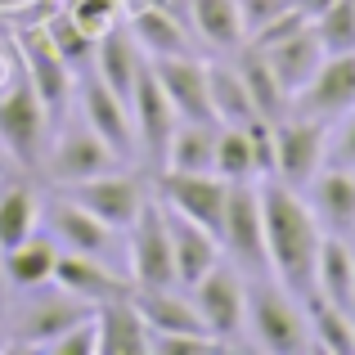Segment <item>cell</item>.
I'll list each match as a JSON object with an SVG mask.
<instances>
[{
    "mask_svg": "<svg viewBox=\"0 0 355 355\" xmlns=\"http://www.w3.org/2000/svg\"><path fill=\"white\" fill-rule=\"evenodd\" d=\"M315 293L355 315V252L347 234H324L315 261Z\"/></svg>",
    "mask_w": 355,
    "mask_h": 355,
    "instance_id": "obj_23",
    "label": "cell"
},
{
    "mask_svg": "<svg viewBox=\"0 0 355 355\" xmlns=\"http://www.w3.org/2000/svg\"><path fill=\"white\" fill-rule=\"evenodd\" d=\"M270 59V68H275V77H279V86L288 90V95H297V90L306 86V81L320 72V63H324V45H320V36H315V27L306 23L302 32H293V36H284V41H275V45H266L261 50Z\"/></svg>",
    "mask_w": 355,
    "mask_h": 355,
    "instance_id": "obj_20",
    "label": "cell"
},
{
    "mask_svg": "<svg viewBox=\"0 0 355 355\" xmlns=\"http://www.w3.org/2000/svg\"><path fill=\"white\" fill-rule=\"evenodd\" d=\"M311 27L329 54H351L355 50V0H333L320 18H311Z\"/></svg>",
    "mask_w": 355,
    "mask_h": 355,
    "instance_id": "obj_36",
    "label": "cell"
},
{
    "mask_svg": "<svg viewBox=\"0 0 355 355\" xmlns=\"http://www.w3.org/2000/svg\"><path fill=\"white\" fill-rule=\"evenodd\" d=\"M18 50H23V72L32 77L41 104L50 108V117H59L68 108V95H72V68L59 59V50L50 45L45 27H27L18 36Z\"/></svg>",
    "mask_w": 355,
    "mask_h": 355,
    "instance_id": "obj_16",
    "label": "cell"
},
{
    "mask_svg": "<svg viewBox=\"0 0 355 355\" xmlns=\"http://www.w3.org/2000/svg\"><path fill=\"white\" fill-rule=\"evenodd\" d=\"M216 130L220 121H175L166 144V171H216Z\"/></svg>",
    "mask_w": 355,
    "mask_h": 355,
    "instance_id": "obj_27",
    "label": "cell"
},
{
    "mask_svg": "<svg viewBox=\"0 0 355 355\" xmlns=\"http://www.w3.org/2000/svg\"><path fill=\"white\" fill-rule=\"evenodd\" d=\"M220 243L234 257V266L266 275L270 257H266V216H261V184L234 180L230 184V202H225V225H220Z\"/></svg>",
    "mask_w": 355,
    "mask_h": 355,
    "instance_id": "obj_6",
    "label": "cell"
},
{
    "mask_svg": "<svg viewBox=\"0 0 355 355\" xmlns=\"http://www.w3.org/2000/svg\"><path fill=\"white\" fill-rule=\"evenodd\" d=\"M329 162V121L288 113L275 121V180L306 189L315 171Z\"/></svg>",
    "mask_w": 355,
    "mask_h": 355,
    "instance_id": "obj_5",
    "label": "cell"
},
{
    "mask_svg": "<svg viewBox=\"0 0 355 355\" xmlns=\"http://www.w3.org/2000/svg\"><path fill=\"white\" fill-rule=\"evenodd\" d=\"M351 252H355V234H351Z\"/></svg>",
    "mask_w": 355,
    "mask_h": 355,
    "instance_id": "obj_44",
    "label": "cell"
},
{
    "mask_svg": "<svg viewBox=\"0 0 355 355\" xmlns=\"http://www.w3.org/2000/svg\"><path fill=\"white\" fill-rule=\"evenodd\" d=\"M117 162H121V157L90 126H68L59 139H54L50 157H45L54 184H77V180H90V175L117 171Z\"/></svg>",
    "mask_w": 355,
    "mask_h": 355,
    "instance_id": "obj_13",
    "label": "cell"
},
{
    "mask_svg": "<svg viewBox=\"0 0 355 355\" xmlns=\"http://www.w3.org/2000/svg\"><path fill=\"white\" fill-rule=\"evenodd\" d=\"M166 225H171V252H175V284L193 288L220 261V239L211 234V230H202L198 220L171 211V207H166Z\"/></svg>",
    "mask_w": 355,
    "mask_h": 355,
    "instance_id": "obj_19",
    "label": "cell"
},
{
    "mask_svg": "<svg viewBox=\"0 0 355 355\" xmlns=\"http://www.w3.org/2000/svg\"><path fill=\"white\" fill-rule=\"evenodd\" d=\"M234 68H239L243 86H248V95H252V108H257V117L279 121V117L293 113V95L279 86V77H275V68H270V59L257 50V45H248V41L239 45V63H234Z\"/></svg>",
    "mask_w": 355,
    "mask_h": 355,
    "instance_id": "obj_24",
    "label": "cell"
},
{
    "mask_svg": "<svg viewBox=\"0 0 355 355\" xmlns=\"http://www.w3.org/2000/svg\"><path fill=\"white\" fill-rule=\"evenodd\" d=\"M193 306H198L207 333L225 347V342H239V333L248 329V284L239 279L234 266L216 261L207 275L193 284Z\"/></svg>",
    "mask_w": 355,
    "mask_h": 355,
    "instance_id": "obj_7",
    "label": "cell"
},
{
    "mask_svg": "<svg viewBox=\"0 0 355 355\" xmlns=\"http://www.w3.org/2000/svg\"><path fill=\"white\" fill-rule=\"evenodd\" d=\"M36 211H41V202H36L32 184L9 180L5 189H0V252L18 248L23 239L36 234Z\"/></svg>",
    "mask_w": 355,
    "mask_h": 355,
    "instance_id": "obj_33",
    "label": "cell"
},
{
    "mask_svg": "<svg viewBox=\"0 0 355 355\" xmlns=\"http://www.w3.org/2000/svg\"><path fill=\"white\" fill-rule=\"evenodd\" d=\"M5 279L14 288H23V293H36V288L54 284V266H59V243L54 239H23L18 248L5 252Z\"/></svg>",
    "mask_w": 355,
    "mask_h": 355,
    "instance_id": "obj_29",
    "label": "cell"
},
{
    "mask_svg": "<svg viewBox=\"0 0 355 355\" xmlns=\"http://www.w3.org/2000/svg\"><path fill=\"white\" fill-rule=\"evenodd\" d=\"M261 216H266V257L275 279L297 297L315 293V261H320L324 225L315 220L302 189L266 175L261 180Z\"/></svg>",
    "mask_w": 355,
    "mask_h": 355,
    "instance_id": "obj_1",
    "label": "cell"
},
{
    "mask_svg": "<svg viewBox=\"0 0 355 355\" xmlns=\"http://www.w3.org/2000/svg\"><path fill=\"white\" fill-rule=\"evenodd\" d=\"M329 5H333V0H297V9H302L306 18H320V14H324Z\"/></svg>",
    "mask_w": 355,
    "mask_h": 355,
    "instance_id": "obj_41",
    "label": "cell"
},
{
    "mask_svg": "<svg viewBox=\"0 0 355 355\" xmlns=\"http://www.w3.org/2000/svg\"><path fill=\"white\" fill-rule=\"evenodd\" d=\"M9 171V157H5V148H0V175H5Z\"/></svg>",
    "mask_w": 355,
    "mask_h": 355,
    "instance_id": "obj_42",
    "label": "cell"
},
{
    "mask_svg": "<svg viewBox=\"0 0 355 355\" xmlns=\"http://www.w3.org/2000/svg\"><path fill=\"white\" fill-rule=\"evenodd\" d=\"M355 108V50L351 54H324L320 72L293 95V113L315 121H338Z\"/></svg>",
    "mask_w": 355,
    "mask_h": 355,
    "instance_id": "obj_10",
    "label": "cell"
},
{
    "mask_svg": "<svg viewBox=\"0 0 355 355\" xmlns=\"http://www.w3.org/2000/svg\"><path fill=\"white\" fill-rule=\"evenodd\" d=\"M130 297H135L148 333H207L198 306L184 302V297L171 293V288H135Z\"/></svg>",
    "mask_w": 355,
    "mask_h": 355,
    "instance_id": "obj_25",
    "label": "cell"
},
{
    "mask_svg": "<svg viewBox=\"0 0 355 355\" xmlns=\"http://www.w3.org/2000/svg\"><path fill=\"white\" fill-rule=\"evenodd\" d=\"M207 90H211V113H216V121H225V126H248V121L257 117L252 95H248V86H243L234 63H207Z\"/></svg>",
    "mask_w": 355,
    "mask_h": 355,
    "instance_id": "obj_32",
    "label": "cell"
},
{
    "mask_svg": "<svg viewBox=\"0 0 355 355\" xmlns=\"http://www.w3.org/2000/svg\"><path fill=\"white\" fill-rule=\"evenodd\" d=\"M130 36L148 59H166V54H189V36L184 23L175 18V9L166 5H144L130 14Z\"/></svg>",
    "mask_w": 355,
    "mask_h": 355,
    "instance_id": "obj_26",
    "label": "cell"
},
{
    "mask_svg": "<svg viewBox=\"0 0 355 355\" xmlns=\"http://www.w3.org/2000/svg\"><path fill=\"white\" fill-rule=\"evenodd\" d=\"M306 202H311L315 220L329 234H355V166H320L315 180L306 184Z\"/></svg>",
    "mask_w": 355,
    "mask_h": 355,
    "instance_id": "obj_17",
    "label": "cell"
},
{
    "mask_svg": "<svg viewBox=\"0 0 355 355\" xmlns=\"http://www.w3.org/2000/svg\"><path fill=\"white\" fill-rule=\"evenodd\" d=\"M95 324H99V355H144L148 351V324L130 293L113 297V302H99Z\"/></svg>",
    "mask_w": 355,
    "mask_h": 355,
    "instance_id": "obj_21",
    "label": "cell"
},
{
    "mask_svg": "<svg viewBox=\"0 0 355 355\" xmlns=\"http://www.w3.org/2000/svg\"><path fill=\"white\" fill-rule=\"evenodd\" d=\"M306 306V324H311V342L320 351H333V355H355V315L333 306L329 297L311 293L302 297Z\"/></svg>",
    "mask_w": 355,
    "mask_h": 355,
    "instance_id": "obj_31",
    "label": "cell"
},
{
    "mask_svg": "<svg viewBox=\"0 0 355 355\" xmlns=\"http://www.w3.org/2000/svg\"><path fill=\"white\" fill-rule=\"evenodd\" d=\"M45 130H50V108L41 104L32 77L18 72L9 86H0V148L14 166L32 171V166H41Z\"/></svg>",
    "mask_w": 355,
    "mask_h": 355,
    "instance_id": "obj_3",
    "label": "cell"
},
{
    "mask_svg": "<svg viewBox=\"0 0 355 355\" xmlns=\"http://www.w3.org/2000/svg\"><path fill=\"white\" fill-rule=\"evenodd\" d=\"M45 32H50V45L59 50V59L68 63L72 72H90V63H95V36H90L77 18L59 14V18L45 23Z\"/></svg>",
    "mask_w": 355,
    "mask_h": 355,
    "instance_id": "obj_35",
    "label": "cell"
},
{
    "mask_svg": "<svg viewBox=\"0 0 355 355\" xmlns=\"http://www.w3.org/2000/svg\"><path fill=\"white\" fill-rule=\"evenodd\" d=\"M81 306H86L81 297H72V293H63V288H59V297H45L41 306L27 311L23 333H18V347H23V351H45L63 329H68V324H77L81 315H86Z\"/></svg>",
    "mask_w": 355,
    "mask_h": 355,
    "instance_id": "obj_28",
    "label": "cell"
},
{
    "mask_svg": "<svg viewBox=\"0 0 355 355\" xmlns=\"http://www.w3.org/2000/svg\"><path fill=\"white\" fill-rule=\"evenodd\" d=\"M139 45L135 36H130V27H108V32L95 36V63H90V72H95L99 81H108V86L117 90L121 99L130 104V90H135V77H139Z\"/></svg>",
    "mask_w": 355,
    "mask_h": 355,
    "instance_id": "obj_22",
    "label": "cell"
},
{
    "mask_svg": "<svg viewBox=\"0 0 355 355\" xmlns=\"http://www.w3.org/2000/svg\"><path fill=\"white\" fill-rule=\"evenodd\" d=\"M329 162L333 166H355V108L342 113V126L329 139Z\"/></svg>",
    "mask_w": 355,
    "mask_h": 355,
    "instance_id": "obj_40",
    "label": "cell"
},
{
    "mask_svg": "<svg viewBox=\"0 0 355 355\" xmlns=\"http://www.w3.org/2000/svg\"><path fill=\"white\" fill-rule=\"evenodd\" d=\"M248 329L261 351L275 355H302L315 347L302 297L288 293L284 284H270V279H257L248 288Z\"/></svg>",
    "mask_w": 355,
    "mask_h": 355,
    "instance_id": "obj_2",
    "label": "cell"
},
{
    "mask_svg": "<svg viewBox=\"0 0 355 355\" xmlns=\"http://www.w3.org/2000/svg\"><path fill=\"white\" fill-rule=\"evenodd\" d=\"M189 23H193V32L220 54L239 50V45L248 41L239 0H189Z\"/></svg>",
    "mask_w": 355,
    "mask_h": 355,
    "instance_id": "obj_30",
    "label": "cell"
},
{
    "mask_svg": "<svg viewBox=\"0 0 355 355\" xmlns=\"http://www.w3.org/2000/svg\"><path fill=\"white\" fill-rule=\"evenodd\" d=\"M63 193H68L72 202H81L90 216H99L104 225H113L117 234H126L130 220L139 216V207H144V198H148L144 184L126 171H104V175H90V180L63 184Z\"/></svg>",
    "mask_w": 355,
    "mask_h": 355,
    "instance_id": "obj_9",
    "label": "cell"
},
{
    "mask_svg": "<svg viewBox=\"0 0 355 355\" xmlns=\"http://www.w3.org/2000/svg\"><path fill=\"white\" fill-rule=\"evenodd\" d=\"M68 14L77 18V23L86 27L90 36H99V32H108V27H113V14H117V5H113V0H77V5H72Z\"/></svg>",
    "mask_w": 355,
    "mask_h": 355,
    "instance_id": "obj_39",
    "label": "cell"
},
{
    "mask_svg": "<svg viewBox=\"0 0 355 355\" xmlns=\"http://www.w3.org/2000/svg\"><path fill=\"white\" fill-rule=\"evenodd\" d=\"M0 288H5V266H0Z\"/></svg>",
    "mask_w": 355,
    "mask_h": 355,
    "instance_id": "obj_43",
    "label": "cell"
},
{
    "mask_svg": "<svg viewBox=\"0 0 355 355\" xmlns=\"http://www.w3.org/2000/svg\"><path fill=\"white\" fill-rule=\"evenodd\" d=\"M297 0H239V14H243V32H248V41L261 32V27H270L279 14H288Z\"/></svg>",
    "mask_w": 355,
    "mask_h": 355,
    "instance_id": "obj_38",
    "label": "cell"
},
{
    "mask_svg": "<svg viewBox=\"0 0 355 355\" xmlns=\"http://www.w3.org/2000/svg\"><path fill=\"white\" fill-rule=\"evenodd\" d=\"M54 284H59L63 293H72V297H81V302H90V306L135 293V288H126V279H121L117 270L108 266V261L81 257V252H63V248H59V266H54Z\"/></svg>",
    "mask_w": 355,
    "mask_h": 355,
    "instance_id": "obj_18",
    "label": "cell"
},
{
    "mask_svg": "<svg viewBox=\"0 0 355 355\" xmlns=\"http://www.w3.org/2000/svg\"><path fill=\"white\" fill-rule=\"evenodd\" d=\"M153 77L166 90L180 121H216L207 90V63H198L193 54H166V59H153Z\"/></svg>",
    "mask_w": 355,
    "mask_h": 355,
    "instance_id": "obj_14",
    "label": "cell"
},
{
    "mask_svg": "<svg viewBox=\"0 0 355 355\" xmlns=\"http://www.w3.org/2000/svg\"><path fill=\"white\" fill-rule=\"evenodd\" d=\"M216 175L234 180H257V153H252V135L248 126H225L216 130Z\"/></svg>",
    "mask_w": 355,
    "mask_h": 355,
    "instance_id": "obj_34",
    "label": "cell"
},
{
    "mask_svg": "<svg viewBox=\"0 0 355 355\" xmlns=\"http://www.w3.org/2000/svg\"><path fill=\"white\" fill-rule=\"evenodd\" d=\"M45 351H54V355H99V324H95V315H81L77 324H68Z\"/></svg>",
    "mask_w": 355,
    "mask_h": 355,
    "instance_id": "obj_37",
    "label": "cell"
},
{
    "mask_svg": "<svg viewBox=\"0 0 355 355\" xmlns=\"http://www.w3.org/2000/svg\"><path fill=\"white\" fill-rule=\"evenodd\" d=\"M130 284L135 288H171L175 284V252H171V225H166L162 198H144L139 216L130 220Z\"/></svg>",
    "mask_w": 355,
    "mask_h": 355,
    "instance_id": "obj_4",
    "label": "cell"
},
{
    "mask_svg": "<svg viewBox=\"0 0 355 355\" xmlns=\"http://www.w3.org/2000/svg\"><path fill=\"white\" fill-rule=\"evenodd\" d=\"M45 220H50V239L59 243L63 252H81V257L113 261V252H117V230L104 225L99 216H90V211L81 207V202H72L68 193L50 198Z\"/></svg>",
    "mask_w": 355,
    "mask_h": 355,
    "instance_id": "obj_12",
    "label": "cell"
},
{
    "mask_svg": "<svg viewBox=\"0 0 355 355\" xmlns=\"http://www.w3.org/2000/svg\"><path fill=\"white\" fill-rule=\"evenodd\" d=\"M81 108H86V126L113 148L121 162H130L135 157V121H130L126 99L108 81H99L95 72H81Z\"/></svg>",
    "mask_w": 355,
    "mask_h": 355,
    "instance_id": "obj_11",
    "label": "cell"
},
{
    "mask_svg": "<svg viewBox=\"0 0 355 355\" xmlns=\"http://www.w3.org/2000/svg\"><path fill=\"white\" fill-rule=\"evenodd\" d=\"M130 121H135L139 148H144L148 157H157V162H162V157H166V144H171V135H175V121H180V117H175L166 90L157 86L153 68H139V77H135V90H130Z\"/></svg>",
    "mask_w": 355,
    "mask_h": 355,
    "instance_id": "obj_15",
    "label": "cell"
},
{
    "mask_svg": "<svg viewBox=\"0 0 355 355\" xmlns=\"http://www.w3.org/2000/svg\"><path fill=\"white\" fill-rule=\"evenodd\" d=\"M157 198L171 211L198 220L202 230L220 239V225H225V202H230V180L216 171H162L157 180Z\"/></svg>",
    "mask_w": 355,
    "mask_h": 355,
    "instance_id": "obj_8",
    "label": "cell"
}]
</instances>
